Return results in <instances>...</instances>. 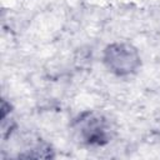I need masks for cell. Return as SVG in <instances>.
<instances>
[{"label": "cell", "mask_w": 160, "mask_h": 160, "mask_svg": "<svg viewBox=\"0 0 160 160\" xmlns=\"http://www.w3.org/2000/svg\"><path fill=\"white\" fill-rule=\"evenodd\" d=\"M74 139L88 148H104L114 138V128L110 120L96 110H84L70 122Z\"/></svg>", "instance_id": "cell-1"}, {"label": "cell", "mask_w": 160, "mask_h": 160, "mask_svg": "<svg viewBox=\"0 0 160 160\" xmlns=\"http://www.w3.org/2000/svg\"><path fill=\"white\" fill-rule=\"evenodd\" d=\"M101 62L108 72L120 79L136 75L142 66L139 49L128 41H112L108 44L102 50Z\"/></svg>", "instance_id": "cell-2"}, {"label": "cell", "mask_w": 160, "mask_h": 160, "mask_svg": "<svg viewBox=\"0 0 160 160\" xmlns=\"http://www.w3.org/2000/svg\"><path fill=\"white\" fill-rule=\"evenodd\" d=\"M18 158H24V159H54L55 158V150L52 146L41 140L38 139L36 142L31 144L30 148L22 150V152L18 154Z\"/></svg>", "instance_id": "cell-3"}, {"label": "cell", "mask_w": 160, "mask_h": 160, "mask_svg": "<svg viewBox=\"0 0 160 160\" xmlns=\"http://www.w3.org/2000/svg\"><path fill=\"white\" fill-rule=\"evenodd\" d=\"M12 111V105L10 101H8L6 99H1V106H0V119L1 121L10 118V114Z\"/></svg>", "instance_id": "cell-4"}]
</instances>
